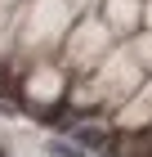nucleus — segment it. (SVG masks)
<instances>
[{
	"mask_svg": "<svg viewBox=\"0 0 152 157\" xmlns=\"http://www.w3.org/2000/svg\"><path fill=\"white\" fill-rule=\"evenodd\" d=\"M49 153H54V157H90V153H85V144H67V139H54Z\"/></svg>",
	"mask_w": 152,
	"mask_h": 157,
	"instance_id": "obj_1",
	"label": "nucleus"
}]
</instances>
